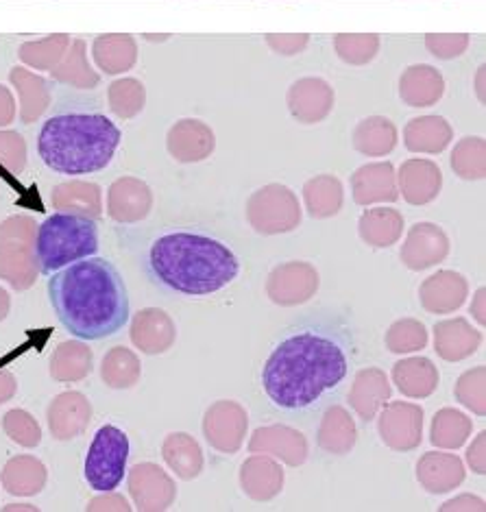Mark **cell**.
Masks as SVG:
<instances>
[{
    "mask_svg": "<svg viewBox=\"0 0 486 512\" xmlns=\"http://www.w3.org/2000/svg\"><path fill=\"white\" fill-rule=\"evenodd\" d=\"M48 297L57 319L72 336L103 340L129 321V297L123 277L105 258L72 262L48 279Z\"/></svg>",
    "mask_w": 486,
    "mask_h": 512,
    "instance_id": "obj_1",
    "label": "cell"
},
{
    "mask_svg": "<svg viewBox=\"0 0 486 512\" xmlns=\"http://www.w3.org/2000/svg\"><path fill=\"white\" fill-rule=\"evenodd\" d=\"M347 375V356L336 340L301 332L282 340L262 371L266 395L284 410L312 406Z\"/></svg>",
    "mask_w": 486,
    "mask_h": 512,
    "instance_id": "obj_2",
    "label": "cell"
},
{
    "mask_svg": "<svg viewBox=\"0 0 486 512\" xmlns=\"http://www.w3.org/2000/svg\"><path fill=\"white\" fill-rule=\"evenodd\" d=\"M153 277L181 295L203 297L223 290L238 277L240 262L221 240L201 234H166L149 251Z\"/></svg>",
    "mask_w": 486,
    "mask_h": 512,
    "instance_id": "obj_3",
    "label": "cell"
},
{
    "mask_svg": "<svg viewBox=\"0 0 486 512\" xmlns=\"http://www.w3.org/2000/svg\"><path fill=\"white\" fill-rule=\"evenodd\" d=\"M123 133L103 114L48 118L38 138L42 162L59 175H92L114 160Z\"/></svg>",
    "mask_w": 486,
    "mask_h": 512,
    "instance_id": "obj_4",
    "label": "cell"
},
{
    "mask_svg": "<svg viewBox=\"0 0 486 512\" xmlns=\"http://www.w3.org/2000/svg\"><path fill=\"white\" fill-rule=\"evenodd\" d=\"M99 251V227L90 216L59 212L48 216L33 240V255L40 273L53 275L72 262Z\"/></svg>",
    "mask_w": 486,
    "mask_h": 512,
    "instance_id": "obj_5",
    "label": "cell"
},
{
    "mask_svg": "<svg viewBox=\"0 0 486 512\" xmlns=\"http://www.w3.org/2000/svg\"><path fill=\"white\" fill-rule=\"evenodd\" d=\"M129 460V436L116 425H103L94 434L88 456H85L83 475L90 489L112 493L125 480Z\"/></svg>",
    "mask_w": 486,
    "mask_h": 512,
    "instance_id": "obj_6",
    "label": "cell"
},
{
    "mask_svg": "<svg viewBox=\"0 0 486 512\" xmlns=\"http://www.w3.org/2000/svg\"><path fill=\"white\" fill-rule=\"evenodd\" d=\"M247 221L262 236L288 234L301 223L297 194L282 184L255 190L247 201Z\"/></svg>",
    "mask_w": 486,
    "mask_h": 512,
    "instance_id": "obj_7",
    "label": "cell"
},
{
    "mask_svg": "<svg viewBox=\"0 0 486 512\" xmlns=\"http://www.w3.org/2000/svg\"><path fill=\"white\" fill-rule=\"evenodd\" d=\"M321 277L317 268L308 262H286L275 266L269 282H266V295L282 308L301 306L317 295Z\"/></svg>",
    "mask_w": 486,
    "mask_h": 512,
    "instance_id": "obj_8",
    "label": "cell"
},
{
    "mask_svg": "<svg viewBox=\"0 0 486 512\" xmlns=\"http://www.w3.org/2000/svg\"><path fill=\"white\" fill-rule=\"evenodd\" d=\"M249 428V414L238 401H216L203 417V434L216 451L221 454H236L245 443Z\"/></svg>",
    "mask_w": 486,
    "mask_h": 512,
    "instance_id": "obj_9",
    "label": "cell"
},
{
    "mask_svg": "<svg viewBox=\"0 0 486 512\" xmlns=\"http://www.w3.org/2000/svg\"><path fill=\"white\" fill-rule=\"evenodd\" d=\"M382 408L378 432L384 445L395 451L417 449L423 438V408L408 401H393Z\"/></svg>",
    "mask_w": 486,
    "mask_h": 512,
    "instance_id": "obj_10",
    "label": "cell"
},
{
    "mask_svg": "<svg viewBox=\"0 0 486 512\" xmlns=\"http://www.w3.org/2000/svg\"><path fill=\"white\" fill-rule=\"evenodd\" d=\"M286 103L299 123L317 125L334 109V90L321 77H303L290 85Z\"/></svg>",
    "mask_w": 486,
    "mask_h": 512,
    "instance_id": "obj_11",
    "label": "cell"
},
{
    "mask_svg": "<svg viewBox=\"0 0 486 512\" xmlns=\"http://www.w3.org/2000/svg\"><path fill=\"white\" fill-rule=\"evenodd\" d=\"M251 454H266L286 462L288 467H299L308 458V441L299 430L288 425H266L253 432L249 441Z\"/></svg>",
    "mask_w": 486,
    "mask_h": 512,
    "instance_id": "obj_12",
    "label": "cell"
},
{
    "mask_svg": "<svg viewBox=\"0 0 486 512\" xmlns=\"http://www.w3.org/2000/svg\"><path fill=\"white\" fill-rule=\"evenodd\" d=\"M399 255H402V262L410 271H425V268L439 264L447 258L449 238L439 225L417 223L410 227Z\"/></svg>",
    "mask_w": 486,
    "mask_h": 512,
    "instance_id": "obj_13",
    "label": "cell"
},
{
    "mask_svg": "<svg viewBox=\"0 0 486 512\" xmlns=\"http://www.w3.org/2000/svg\"><path fill=\"white\" fill-rule=\"evenodd\" d=\"M351 194L358 205L395 203L399 199L397 173L391 162H371L360 166L351 177Z\"/></svg>",
    "mask_w": 486,
    "mask_h": 512,
    "instance_id": "obj_14",
    "label": "cell"
},
{
    "mask_svg": "<svg viewBox=\"0 0 486 512\" xmlns=\"http://www.w3.org/2000/svg\"><path fill=\"white\" fill-rule=\"evenodd\" d=\"M397 188L410 205H428L441 194L443 173L436 162L412 157L399 168Z\"/></svg>",
    "mask_w": 486,
    "mask_h": 512,
    "instance_id": "obj_15",
    "label": "cell"
},
{
    "mask_svg": "<svg viewBox=\"0 0 486 512\" xmlns=\"http://www.w3.org/2000/svg\"><path fill=\"white\" fill-rule=\"evenodd\" d=\"M216 136L214 131L197 118H186L168 131V151L177 162L194 164L203 162L214 153Z\"/></svg>",
    "mask_w": 486,
    "mask_h": 512,
    "instance_id": "obj_16",
    "label": "cell"
},
{
    "mask_svg": "<svg viewBox=\"0 0 486 512\" xmlns=\"http://www.w3.org/2000/svg\"><path fill=\"white\" fill-rule=\"evenodd\" d=\"M469 295L467 279L456 271H439L425 279L419 288L421 306L430 314H452Z\"/></svg>",
    "mask_w": 486,
    "mask_h": 512,
    "instance_id": "obj_17",
    "label": "cell"
},
{
    "mask_svg": "<svg viewBox=\"0 0 486 512\" xmlns=\"http://www.w3.org/2000/svg\"><path fill=\"white\" fill-rule=\"evenodd\" d=\"M482 345V334L473 325L456 316L434 325V351L447 362H460L473 356Z\"/></svg>",
    "mask_w": 486,
    "mask_h": 512,
    "instance_id": "obj_18",
    "label": "cell"
},
{
    "mask_svg": "<svg viewBox=\"0 0 486 512\" xmlns=\"http://www.w3.org/2000/svg\"><path fill=\"white\" fill-rule=\"evenodd\" d=\"M417 480L428 493H449L463 484L465 465L454 454L430 451V454H423L417 462Z\"/></svg>",
    "mask_w": 486,
    "mask_h": 512,
    "instance_id": "obj_19",
    "label": "cell"
},
{
    "mask_svg": "<svg viewBox=\"0 0 486 512\" xmlns=\"http://www.w3.org/2000/svg\"><path fill=\"white\" fill-rule=\"evenodd\" d=\"M240 486L245 495L255 502H269L284 489V471L273 458L266 454H255L242 462Z\"/></svg>",
    "mask_w": 486,
    "mask_h": 512,
    "instance_id": "obj_20",
    "label": "cell"
},
{
    "mask_svg": "<svg viewBox=\"0 0 486 512\" xmlns=\"http://www.w3.org/2000/svg\"><path fill=\"white\" fill-rule=\"evenodd\" d=\"M131 491L140 510H166L177 495L173 480L155 465H138L133 469Z\"/></svg>",
    "mask_w": 486,
    "mask_h": 512,
    "instance_id": "obj_21",
    "label": "cell"
},
{
    "mask_svg": "<svg viewBox=\"0 0 486 512\" xmlns=\"http://www.w3.org/2000/svg\"><path fill=\"white\" fill-rule=\"evenodd\" d=\"M445 94V79L430 64L410 66L399 79V96L410 107H432Z\"/></svg>",
    "mask_w": 486,
    "mask_h": 512,
    "instance_id": "obj_22",
    "label": "cell"
},
{
    "mask_svg": "<svg viewBox=\"0 0 486 512\" xmlns=\"http://www.w3.org/2000/svg\"><path fill=\"white\" fill-rule=\"evenodd\" d=\"M388 399H391V382L382 369L358 371L354 386L349 390V401L360 419H375Z\"/></svg>",
    "mask_w": 486,
    "mask_h": 512,
    "instance_id": "obj_23",
    "label": "cell"
},
{
    "mask_svg": "<svg viewBox=\"0 0 486 512\" xmlns=\"http://www.w3.org/2000/svg\"><path fill=\"white\" fill-rule=\"evenodd\" d=\"M452 138L454 129L443 116L412 118L404 129V144L412 153H443Z\"/></svg>",
    "mask_w": 486,
    "mask_h": 512,
    "instance_id": "obj_24",
    "label": "cell"
},
{
    "mask_svg": "<svg viewBox=\"0 0 486 512\" xmlns=\"http://www.w3.org/2000/svg\"><path fill=\"white\" fill-rule=\"evenodd\" d=\"M393 382L402 395L425 399L439 386V369L428 358H406L393 367Z\"/></svg>",
    "mask_w": 486,
    "mask_h": 512,
    "instance_id": "obj_25",
    "label": "cell"
},
{
    "mask_svg": "<svg viewBox=\"0 0 486 512\" xmlns=\"http://www.w3.org/2000/svg\"><path fill=\"white\" fill-rule=\"evenodd\" d=\"M360 238L375 249H388L404 234V216L393 207H373L358 221Z\"/></svg>",
    "mask_w": 486,
    "mask_h": 512,
    "instance_id": "obj_26",
    "label": "cell"
},
{
    "mask_svg": "<svg viewBox=\"0 0 486 512\" xmlns=\"http://www.w3.org/2000/svg\"><path fill=\"white\" fill-rule=\"evenodd\" d=\"M317 438H319V447L327 451V454H334V456L349 454L358 441L356 423L343 406H330L323 414Z\"/></svg>",
    "mask_w": 486,
    "mask_h": 512,
    "instance_id": "obj_27",
    "label": "cell"
},
{
    "mask_svg": "<svg viewBox=\"0 0 486 512\" xmlns=\"http://www.w3.org/2000/svg\"><path fill=\"white\" fill-rule=\"evenodd\" d=\"M151 190L136 179H120L109 194V212L116 221H140L151 210Z\"/></svg>",
    "mask_w": 486,
    "mask_h": 512,
    "instance_id": "obj_28",
    "label": "cell"
},
{
    "mask_svg": "<svg viewBox=\"0 0 486 512\" xmlns=\"http://www.w3.org/2000/svg\"><path fill=\"white\" fill-rule=\"evenodd\" d=\"M133 343L147 353H164L175 343V325L162 310H144L133 323Z\"/></svg>",
    "mask_w": 486,
    "mask_h": 512,
    "instance_id": "obj_29",
    "label": "cell"
},
{
    "mask_svg": "<svg viewBox=\"0 0 486 512\" xmlns=\"http://www.w3.org/2000/svg\"><path fill=\"white\" fill-rule=\"evenodd\" d=\"M354 149L367 157H384L397 146V127L384 116H369L354 129Z\"/></svg>",
    "mask_w": 486,
    "mask_h": 512,
    "instance_id": "obj_30",
    "label": "cell"
},
{
    "mask_svg": "<svg viewBox=\"0 0 486 512\" xmlns=\"http://www.w3.org/2000/svg\"><path fill=\"white\" fill-rule=\"evenodd\" d=\"M343 184L334 175H317L303 186V203L312 218H332L343 207Z\"/></svg>",
    "mask_w": 486,
    "mask_h": 512,
    "instance_id": "obj_31",
    "label": "cell"
},
{
    "mask_svg": "<svg viewBox=\"0 0 486 512\" xmlns=\"http://www.w3.org/2000/svg\"><path fill=\"white\" fill-rule=\"evenodd\" d=\"M164 458L181 480L199 478L203 471V451L192 436L177 432L170 434L164 443Z\"/></svg>",
    "mask_w": 486,
    "mask_h": 512,
    "instance_id": "obj_32",
    "label": "cell"
},
{
    "mask_svg": "<svg viewBox=\"0 0 486 512\" xmlns=\"http://www.w3.org/2000/svg\"><path fill=\"white\" fill-rule=\"evenodd\" d=\"M471 430L473 423L467 414L456 408H443L432 419L430 441L439 449H458L467 443Z\"/></svg>",
    "mask_w": 486,
    "mask_h": 512,
    "instance_id": "obj_33",
    "label": "cell"
},
{
    "mask_svg": "<svg viewBox=\"0 0 486 512\" xmlns=\"http://www.w3.org/2000/svg\"><path fill=\"white\" fill-rule=\"evenodd\" d=\"M486 144L482 138H463L449 157L452 170L467 181H480L486 175Z\"/></svg>",
    "mask_w": 486,
    "mask_h": 512,
    "instance_id": "obj_34",
    "label": "cell"
},
{
    "mask_svg": "<svg viewBox=\"0 0 486 512\" xmlns=\"http://www.w3.org/2000/svg\"><path fill=\"white\" fill-rule=\"evenodd\" d=\"M384 340L388 351L404 356V353H415L428 345V332L417 319H399L388 327Z\"/></svg>",
    "mask_w": 486,
    "mask_h": 512,
    "instance_id": "obj_35",
    "label": "cell"
},
{
    "mask_svg": "<svg viewBox=\"0 0 486 512\" xmlns=\"http://www.w3.org/2000/svg\"><path fill=\"white\" fill-rule=\"evenodd\" d=\"M334 48L345 64L364 66L375 59L380 51L378 35H336Z\"/></svg>",
    "mask_w": 486,
    "mask_h": 512,
    "instance_id": "obj_36",
    "label": "cell"
},
{
    "mask_svg": "<svg viewBox=\"0 0 486 512\" xmlns=\"http://www.w3.org/2000/svg\"><path fill=\"white\" fill-rule=\"evenodd\" d=\"M94 48H101L107 53H96V62L107 72H123L136 62V42L131 38H99Z\"/></svg>",
    "mask_w": 486,
    "mask_h": 512,
    "instance_id": "obj_37",
    "label": "cell"
},
{
    "mask_svg": "<svg viewBox=\"0 0 486 512\" xmlns=\"http://www.w3.org/2000/svg\"><path fill=\"white\" fill-rule=\"evenodd\" d=\"M484 384H486V369L476 367L469 369L458 377L454 395L467 410H471L478 417L486 414V395H484Z\"/></svg>",
    "mask_w": 486,
    "mask_h": 512,
    "instance_id": "obj_38",
    "label": "cell"
},
{
    "mask_svg": "<svg viewBox=\"0 0 486 512\" xmlns=\"http://www.w3.org/2000/svg\"><path fill=\"white\" fill-rule=\"evenodd\" d=\"M103 377L109 386L127 388L138 380V360L125 349H116L103 362Z\"/></svg>",
    "mask_w": 486,
    "mask_h": 512,
    "instance_id": "obj_39",
    "label": "cell"
},
{
    "mask_svg": "<svg viewBox=\"0 0 486 512\" xmlns=\"http://www.w3.org/2000/svg\"><path fill=\"white\" fill-rule=\"evenodd\" d=\"M144 107V85L125 79L112 85V109L118 116H136Z\"/></svg>",
    "mask_w": 486,
    "mask_h": 512,
    "instance_id": "obj_40",
    "label": "cell"
},
{
    "mask_svg": "<svg viewBox=\"0 0 486 512\" xmlns=\"http://www.w3.org/2000/svg\"><path fill=\"white\" fill-rule=\"evenodd\" d=\"M469 46V35L458 33V35H436L430 33L425 35V48L439 59H456L467 51Z\"/></svg>",
    "mask_w": 486,
    "mask_h": 512,
    "instance_id": "obj_41",
    "label": "cell"
},
{
    "mask_svg": "<svg viewBox=\"0 0 486 512\" xmlns=\"http://www.w3.org/2000/svg\"><path fill=\"white\" fill-rule=\"evenodd\" d=\"M310 35H266V44H269L277 55L293 57L303 53V48L308 46Z\"/></svg>",
    "mask_w": 486,
    "mask_h": 512,
    "instance_id": "obj_42",
    "label": "cell"
},
{
    "mask_svg": "<svg viewBox=\"0 0 486 512\" xmlns=\"http://www.w3.org/2000/svg\"><path fill=\"white\" fill-rule=\"evenodd\" d=\"M484 441H486V432H480L476 441H473V445L467 449V465L473 469V473H478V475L486 473Z\"/></svg>",
    "mask_w": 486,
    "mask_h": 512,
    "instance_id": "obj_43",
    "label": "cell"
},
{
    "mask_svg": "<svg viewBox=\"0 0 486 512\" xmlns=\"http://www.w3.org/2000/svg\"><path fill=\"white\" fill-rule=\"evenodd\" d=\"M452 510H469V512H482L484 510V499L476 495H460L456 499H449L445 506H441V512H452Z\"/></svg>",
    "mask_w": 486,
    "mask_h": 512,
    "instance_id": "obj_44",
    "label": "cell"
},
{
    "mask_svg": "<svg viewBox=\"0 0 486 512\" xmlns=\"http://www.w3.org/2000/svg\"><path fill=\"white\" fill-rule=\"evenodd\" d=\"M484 295H486V290L484 288H480L478 292H476V297H473V303H471V314L476 316V321L480 323V325H484L486 323V310H484Z\"/></svg>",
    "mask_w": 486,
    "mask_h": 512,
    "instance_id": "obj_45",
    "label": "cell"
},
{
    "mask_svg": "<svg viewBox=\"0 0 486 512\" xmlns=\"http://www.w3.org/2000/svg\"><path fill=\"white\" fill-rule=\"evenodd\" d=\"M478 96H480V101L484 103V66L478 72Z\"/></svg>",
    "mask_w": 486,
    "mask_h": 512,
    "instance_id": "obj_46",
    "label": "cell"
}]
</instances>
